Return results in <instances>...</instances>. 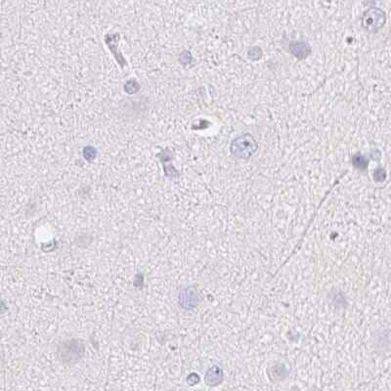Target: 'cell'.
Instances as JSON below:
<instances>
[{
	"instance_id": "cell-7",
	"label": "cell",
	"mask_w": 391,
	"mask_h": 391,
	"mask_svg": "<svg viewBox=\"0 0 391 391\" xmlns=\"http://www.w3.org/2000/svg\"><path fill=\"white\" fill-rule=\"evenodd\" d=\"M353 164H354V166L359 168V170H365L368 166V162L367 160L365 158L364 156L362 154H358V156H354L353 158Z\"/></svg>"
},
{
	"instance_id": "cell-9",
	"label": "cell",
	"mask_w": 391,
	"mask_h": 391,
	"mask_svg": "<svg viewBox=\"0 0 391 391\" xmlns=\"http://www.w3.org/2000/svg\"><path fill=\"white\" fill-rule=\"evenodd\" d=\"M200 376H198V374H195V372H193V374H189V376L187 378V382H188V384H189L190 386H195V384H198L200 382Z\"/></svg>"
},
{
	"instance_id": "cell-1",
	"label": "cell",
	"mask_w": 391,
	"mask_h": 391,
	"mask_svg": "<svg viewBox=\"0 0 391 391\" xmlns=\"http://www.w3.org/2000/svg\"><path fill=\"white\" fill-rule=\"evenodd\" d=\"M258 146L252 135L244 133L231 144V152L239 158H248L256 152Z\"/></svg>"
},
{
	"instance_id": "cell-8",
	"label": "cell",
	"mask_w": 391,
	"mask_h": 391,
	"mask_svg": "<svg viewBox=\"0 0 391 391\" xmlns=\"http://www.w3.org/2000/svg\"><path fill=\"white\" fill-rule=\"evenodd\" d=\"M374 180L378 181V182H382L384 181V179L386 178V172L384 168H378L374 170Z\"/></svg>"
},
{
	"instance_id": "cell-4",
	"label": "cell",
	"mask_w": 391,
	"mask_h": 391,
	"mask_svg": "<svg viewBox=\"0 0 391 391\" xmlns=\"http://www.w3.org/2000/svg\"><path fill=\"white\" fill-rule=\"evenodd\" d=\"M179 306L185 310H193L200 304V294L195 286L183 288L178 294Z\"/></svg>"
},
{
	"instance_id": "cell-3",
	"label": "cell",
	"mask_w": 391,
	"mask_h": 391,
	"mask_svg": "<svg viewBox=\"0 0 391 391\" xmlns=\"http://www.w3.org/2000/svg\"><path fill=\"white\" fill-rule=\"evenodd\" d=\"M386 22V13L380 8H370L362 17V26L370 32H378Z\"/></svg>"
},
{
	"instance_id": "cell-5",
	"label": "cell",
	"mask_w": 391,
	"mask_h": 391,
	"mask_svg": "<svg viewBox=\"0 0 391 391\" xmlns=\"http://www.w3.org/2000/svg\"><path fill=\"white\" fill-rule=\"evenodd\" d=\"M223 380L224 372L219 366H212V368L208 370L204 378L206 384L210 386H216L218 384H221Z\"/></svg>"
},
{
	"instance_id": "cell-6",
	"label": "cell",
	"mask_w": 391,
	"mask_h": 391,
	"mask_svg": "<svg viewBox=\"0 0 391 391\" xmlns=\"http://www.w3.org/2000/svg\"><path fill=\"white\" fill-rule=\"evenodd\" d=\"M294 48L296 50L298 49V51H296L294 53V56H296L298 58H304L307 56L308 52L310 51L309 46L305 42H296L294 45H292V47H290V49H294Z\"/></svg>"
},
{
	"instance_id": "cell-2",
	"label": "cell",
	"mask_w": 391,
	"mask_h": 391,
	"mask_svg": "<svg viewBox=\"0 0 391 391\" xmlns=\"http://www.w3.org/2000/svg\"><path fill=\"white\" fill-rule=\"evenodd\" d=\"M84 346L80 340H66L59 346L58 354L63 363L74 364L84 356Z\"/></svg>"
}]
</instances>
